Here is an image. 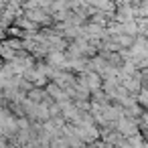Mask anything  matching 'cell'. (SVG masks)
<instances>
[{"label": "cell", "mask_w": 148, "mask_h": 148, "mask_svg": "<svg viewBox=\"0 0 148 148\" xmlns=\"http://www.w3.org/2000/svg\"><path fill=\"white\" fill-rule=\"evenodd\" d=\"M144 124L148 126V114H144Z\"/></svg>", "instance_id": "6da1fadb"}]
</instances>
